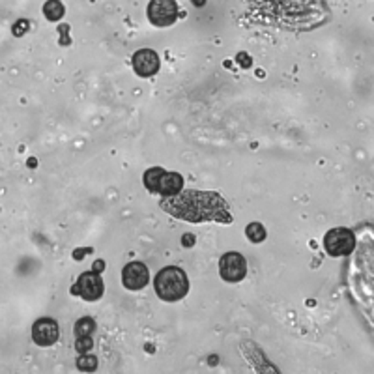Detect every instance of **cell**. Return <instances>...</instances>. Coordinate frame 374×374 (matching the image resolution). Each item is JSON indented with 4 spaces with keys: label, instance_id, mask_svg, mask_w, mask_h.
<instances>
[{
    "label": "cell",
    "instance_id": "1",
    "mask_svg": "<svg viewBox=\"0 0 374 374\" xmlns=\"http://www.w3.org/2000/svg\"><path fill=\"white\" fill-rule=\"evenodd\" d=\"M160 208L165 210L167 214H171L172 217H178L182 221H215L223 223V225L232 223V215H230L227 201L215 191L182 189L178 195L163 196Z\"/></svg>",
    "mask_w": 374,
    "mask_h": 374
},
{
    "label": "cell",
    "instance_id": "2",
    "mask_svg": "<svg viewBox=\"0 0 374 374\" xmlns=\"http://www.w3.org/2000/svg\"><path fill=\"white\" fill-rule=\"evenodd\" d=\"M258 15L289 28H309L325 17L324 0H247Z\"/></svg>",
    "mask_w": 374,
    "mask_h": 374
},
{
    "label": "cell",
    "instance_id": "3",
    "mask_svg": "<svg viewBox=\"0 0 374 374\" xmlns=\"http://www.w3.org/2000/svg\"><path fill=\"white\" fill-rule=\"evenodd\" d=\"M155 292L163 301H180L184 300L189 292V281L182 268L167 266L153 279Z\"/></svg>",
    "mask_w": 374,
    "mask_h": 374
},
{
    "label": "cell",
    "instance_id": "4",
    "mask_svg": "<svg viewBox=\"0 0 374 374\" xmlns=\"http://www.w3.org/2000/svg\"><path fill=\"white\" fill-rule=\"evenodd\" d=\"M324 247L332 257H346L356 247V236L348 228H333L324 236Z\"/></svg>",
    "mask_w": 374,
    "mask_h": 374
},
{
    "label": "cell",
    "instance_id": "5",
    "mask_svg": "<svg viewBox=\"0 0 374 374\" xmlns=\"http://www.w3.org/2000/svg\"><path fill=\"white\" fill-rule=\"evenodd\" d=\"M146 13L155 26H169L178 19V4L176 0H150Z\"/></svg>",
    "mask_w": 374,
    "mask_h": 374
},
{
    "label": "cell",
    "instance_id": "6",
    "mask_svg": "<svg viewBox=\"0 0 374 374\" xmlns=\"http://www.w3.org/2000/svg\"><path fill=\"white\" fill-rule=\"evenodd\" d=\"M71 294L80 296L85 301H98L103 296V281H101L98 271L80 273L74 289H71Z\"/></svg>",
    "mask_w": 374,
    "mask_h": 374
},
{
    "label": "cell",
    "instance_id": "7",
    "mask_svg": "<svg viewBox=\"0 0 374 374\" xmlns=\"http://www.w3.org/2000/svg\"><path fill=\"white\" fill-rule=\"evenodd\" d=\"M219 273L225 281L239 282L247 273V262L239 253H227L219 260Z\"/></svg>",
    "mask_w": 374,
    "mask_h": 374
},
{
    "label": "cell",
    "instance_id": "8",
    "mask_svg": "<svg viewBox=\"0 0 374 374\" xmlns=\"http://www.w3.org/2000/svg\"><path fill=\"white\" fill-rule=\"evenodd\" d=\"M60 337L58 322L53 318H40L32 325V341L37 346H53Z\"/></svg>",
    "mask_w": 374,
    "mask_h": 374
},
{
    "label": "cell",
    "instance_id": "9",
    "mask_svg": "<svg viewBox=\"0 0 374 374\" xmlns=\"http://www.w3.org/2000/svg\"><path fill=\"white\" fill-rule=\"evenodd\" d=\"M150 281V271L146 264L142 262H129L124 266L122 282L128 290H141L144 289Z\"/></svg>",
    "mask_w": 374,
    "mask_h": 374
},
{
    "label": "cell",
    "instance_id": "10",
    "mask_svg": "<svg viewBox=\"0 0 374 374\" xmlns=\"http://www.w3.org/2000/svg\"><path fill=\"white\" fill-rule=\"evenodd\" d=\"M133 69L139 77H153L160 71V56L152 49H141L133 55Z\"/></svg>",
    "mask_w": 374,
    "mask_h": 374
},
{
    "label": "cell",
    "instance_id": "11",
    "mask_svg": "<svg viewBox=\"0 0 374 374\" xmlns=\"http://www.w3.org/2000/svg\"><path fill=\"white\" fill-rule=\"evenodd\" d=\"M184 187V178L180 176L178 172H163V176L160 180V189L158 193L163 196H172L178 195L180 191Z\"/></svg>",
    "mask_w": 374,
    "mask_h": 374
},
{
    "label": "cell",
    "instance_id": "12",
    "mask_svg": "<svg viewBox=\"0 0 374 374\" xmlns=\"http://www.w3.org/2000/svg\"><path fill=\"white\" fill-rule=\"evenodd\" d=\"M163 172H165V169H161V167H152V169H148V171L144 172V187H146L150 193H158Z\"/></svg>",
    "mask_w": 374,
    "mask_h": 374
},
{
    "label": "cell",
    "instance_id": "13",
    "mask_svg": "<svg viewBox=\"0 0 374 374\" xmlns=\"http://www.w3.org/2000/svg\"><path fill=\"white\" fill-rule=\"evenodd\" d=\"M64 4H62L60 0H47L45 2V6H43V13H45V17L49 19V21H60L64 17Z\"/></svg>",
    "mask_w": 374,
    "mask_h": 374
},
{
    "label": "cell",
    "instance_id": "14",
    "mask_svg": "<svg viewBox=\"0 0 374 374\" xmlns=\"http://www.w3.org/2000/svg\"><path fill=\"white\" fill-rule=\"evenodd\" d=\"M75 335L77 337H85V335H92L96 332V322L90 316H85V318H80L75 322Z\"/></svg>",
    "mask_w": 374,
    "mask_h": 374
},
{
    "label": "cell",
    "instance_id": "15",
    "mask_svg": "<svg viewBox=\"0 0 374 374\" xmlns=\"http://www.w3.org/2000/svg\"><path fill=\"white\" fill-rule=\"evenodd\" d=\"M246 234L253 244H260V241L266 239V230H264V227L260 223H251V225H247Z\"/></svg>",
    "mask_w": 374,
    "mask_h": 374
},
{
    "label": "cell",
    "instance_id": "16",
    "mask_svg": "<svg viewBox=\"0 0 374 374\" xmlns=\"http://www.w3.org/2000/svg\"><path fill=\"white\" fill-rule=\"evenodd\" d=\"M77 368L79 371H96L98 368V359H96V356H90L88 352L86 354H80V357L77 359Z\"/></svg>",
    "mask_w": 374,
    "mask_h": 374
},
{
    "label": "cell",
    "instance_id": "17",
    "mask_svg": "<svg viewBox=\"0 0 374 374\" xmlns=\"http://www.w3.org/2000/svg\"><path fill=\"white\" fill-rule=\"evenodd\" d=\"M94 346L92 335H85V337H77L75 341V350L79 352V354H86V352H90Z\"/></svg>",
    "mask_w": 374,
    "mask_h": 374
},
{
    "label": "cell",
    "instance_id": "18",
    "mask_svg": "<svg viewBox=\"0 0 374 374\" xmlns=\"http://www.w3.org/2000/svg\"><path fill=\"white\" fill-rule=\"evenodd\" d=\"M191 244H193V236H191V234H185V236H184V246L189 247Z\"/></svg>",
    "mask_w": 374,
    "mask_h": 374
}]
</instances>
